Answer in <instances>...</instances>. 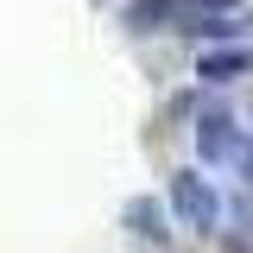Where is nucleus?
Returning <instances> with one entry per match:
<instances>
[{
    "label": "nucleus",
    "mask_w": 253,
    "mask_h": 253,
    "mask_svg": "<svg viewBox=\"0 0 253 253\" xmlns=\"http://www.w3.org/2000/svg\"><path fill=\"white\" fill-rule=\"evenodd\" d=\"M241 70H247L241 51H234V57H209V63H203V76H209V83H228V76H241Z\"/></svg>",
    "instance_id": "20e7f679"
},
{
    "label": "nucleus",
    "mask_w": 253,
    "mask_h": 253,
    "mask_svg": "<svg viewBox=\"0 0 253 253\" xmlns=\"http://www.w3.org/2000/svg\"><path fill=\"white\" fill-rule=\"evenodd\" d=\"M209 6H234V0H209Z\"/></svg>",
    "instance_id": "39448f33"
},
{
    "label": "nucleus",
    "mask_w": 253,
    "mask_h": 253,
    "mask_svg": "<svg viewBox=\"0 0 253 253\" xmlns=\"http://www.w3.org/2000/svg\"><path fill=\"white\" fill-rule=\"evenodd\" d=\"M126 221H133V234H165V228H158V203H146V196H139V203H126Z\"/></svg>",
    "instance_id": "7ed1b4c3"
},
{
    "label": "nucleus",
    "mask_w": 253,
    "mask_h": 253,
    "mask_svg": "<svg viewBox=\"0 0 253 253\" xmlns=\"http://www.w3.org/2000/svg\"><path fill=\"white\" fill-rule=\"evenodd\" d=\"M171 203H177V215L190 221V228H209V221H215V190L203 184V177H177V184H171Z\"/></svg>",
    "instance_id": "f257e3e1"
},
{
    "label": "nucleus",
    "mask_w": 253,
    "mask_h": 253,
    "mask_svg": "<svg viewBox=\"0 0 253 253\" xmlns=\"http://www.w3.org/2000/svg\"><path fill=\"white\" fill-rule=\"evenodd\" d=\"M196 146H203V158L228 152V114H203V121H196Z\"/></svg>",
    "instance_id": "f03ea898"
}]
</instances>
